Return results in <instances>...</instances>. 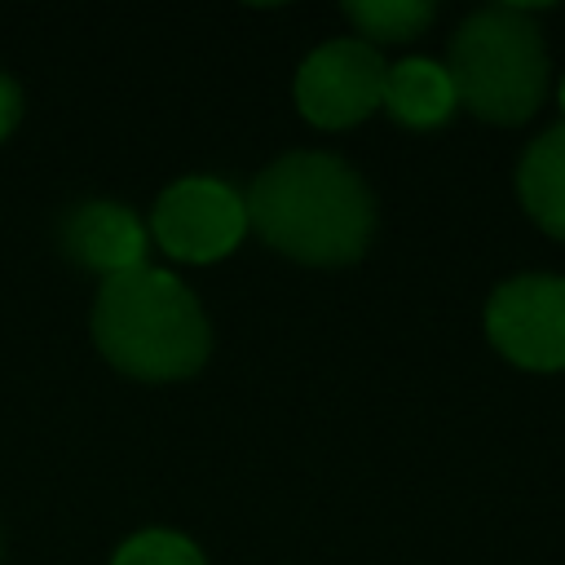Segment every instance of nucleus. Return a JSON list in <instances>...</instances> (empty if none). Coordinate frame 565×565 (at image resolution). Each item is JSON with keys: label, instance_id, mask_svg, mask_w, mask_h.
<instances>
[{"label": "nucleus", "instance_id": "nucleus-13", "mask_svg": "<svg viewBox=\"0 0 565 565\" xmlns=\"http://www.w3.org/2000/svg\"><path fill=\"white\" fill-rule=\"evenodd\" d=\"M561 106H565V79H561Z\"/></svg>", "mask_w": 565, "mask_h": 565}, {"label": "nucleus", "instance_id": "nucleus-8", "mask_svg": "<svg viewBox=\"0 0 565 565\" xmlns=\"http://www.w3.org/2000/svg\"><path fill=\"white\" fill-rule=\"evenodd\" d=\"M521 207L539 230L565 243V124L539 132L516 163Z\"/></svg>", "mask_w": 565, "mask_h": 565}, {"label": "nucleus", "instance_id": "nucleus-7", "mask_svg": "<svg viewBox=\"0 0 565 565\" xmlns=\"http://www.w3.org/2000/svg\"><path fill=\"white\" fill-rule=\"evenodd\" d=\"M62 252L75 265L115 278L146 265V225L124 203L88 199L62 216Z\"/></svg>", "mask_w": 565, "mask_h": 565}, {"label": "nucleus", "instance_id": "nucleus-4", "mask_svg": "<svg viewBox=\"0 0 565 565\" xmlns=\"http://www.w3.org/2000/svg\"><path fill=\"white\" fill-rule=\"evenodd\" d=\"M150 234L168 256L207 265L230 256L247 234V203L221 177H181L154 199Z\"/></svg>", "mask_w": 565, "mask_h": 565}, {"label": "nucleus", "instance_id": "nucleus-5", "mask_svg": "<svg viewBox=\"0 0 565 565\" xmlns=\"http://www.w3.org/2000/svg\"><path fill=\"white\" fill-rule=\"evenodd\" d=\"M486 335L525 371H565V278L521 274L499 282L486 305Z\"/></svg>", "mask_w": 565, "mask_h": 565}, {"label": "nucleus", "instance_id": "nucleus-12", "mask_svg": "<svg viewBox=\"0 0 565 565\" xmlns=\"http://www.w3.org/2000/svg\"><path fill=\"white\" fill-rule=\"evenodd\" d=\"M18 119H22V88L0 71V141L18 128Z\"/></svg>", "mask_w": 565, "mask_h": 565}, {"label": "nucleus", "instance_id": "nucleus-10", "mask_svg": "<svg viewBox=\"0 0 565 565\" xmlns=\"http://www.w3.org/2000/svg\"><path fill=\"white\" fill-rule=\"evenodd\" d=\"M344 18L358 26V35L397 44V40H415L428 22H433V4L428 0H353L344 4Z\"/></svg>", "mask_w": 565, "mask_h": 565}, {"label": "nucleus", "instance_id": "nucleus-1", "mask_svg": "<svg viewBox=\"0 0 565 565\" xmlns=\"http://www.w3.org/2000/svg\"><path fill=\"white\" fill-rule=\"evenodd\" d=\"M247 225L300 265H349L375 230L366 181L335 154L300 150L269 163L243 194Z\"/></svg>", "mask_w": 565, "mask_h": 565}, {"label": "nucleus", "instance_id": "nucleus-2", "mask_svg": "<svg viewBox=\"0 0 565 565\" xmlns=\"http://www.w3.org/2000/svg\"><path fill=\"white\" fill-rule=\"evenodd\" d=\"M93 340L132 380H185L207 362L212 331L194 291L163 269H128L102 282Z\"/></svg>", "mask_w": 565, "mask_h": 565}, {"label": "nucleus", "instance_id": "nucleus-6", "mask_svg": "<svg viewBox=\"0 0 565 565\" xmlns=\"http://www.w3.org/2000/svg\"><path fill=\"white\" fill-rule=\"evenodd\" d=\"M384 57L366 40H327L296 71V106L318 128L362 124L384 106Z\"/></svg>", "mask_w": 565, "mask_h": 565}, {"label": "nucleus", "instance_id": "nucleus-11", "mask_svg": "<svg viewBox=\"0 0 565 565\" xmlns=\"http://www.w3.org/2000/svg\"><path fill=\"white\" fill-rule=\"evenodd\" d=\"M110 565H203V552L177 530H141L115 552Z\"/></svg>", "mask_w": 565, "mask_h": 565}, {"label": "nucleus", "instance_id": "nucleus-9", "mask_svg": "<svg viewBox=\"0 0 565 565\" xmlns=\"http://www.w3.org/2000/svg\"><path fill=\"white\" fill-rule=\"evenodd\" d=\"M455 84L441 62L406 57L384 75V110L406 128H437L455 115Z\"/></svg>", "mask_w": 565, "mask_h": 565}, {"label": "nucleus", "instance_id": "nucleus-3", "mask_svg": "<svg viewBox=\"0 0 565 565\" xmlns=\"http://www.w3.org/2000/svg\"><path fill=\"white\" fill-rule=\"evenodd\" d=\"M446 75L455 102L490 124H525L547 93V49L521 4H490L472 13L455 40Z\"/></svg>", "mask_w": 565, "mask_h": 565}]
</instances>
